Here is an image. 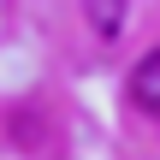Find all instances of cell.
<instances>
[{"label":"cell","mask_w":160,"mask_h":160,"mask_svg":"<svg viewBox=\"0 0 160 160\" xmlns=\"http://www.w3.org/2000/svg\"><path fill=\"white\" fill-rule=\"evenodd\" d=\"M131 101H137L142 113H154V119H160V48H154V53H142V59L131 65Z\"/></svg>","instance_id":"cell-1"},{"label":"cell","mask_w":160,"mask_h":160,"mask_svg":"<svg viewBox=\"0 0 160 160\" xmlns=\"http://www.w3.org/2000/svg\"><path fill=\"white\" fill-rule=\"evenodd\" d=\"M89 24L101 30V36H119V24H125V6L113 0V6H89Z\"/></svg>","instance_id":"cell-2"}]
</instances>
